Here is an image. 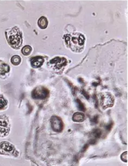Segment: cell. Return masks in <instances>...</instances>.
I'll return each instance as SVG.
<instances>
[{"instance_id":"1","label":"cell","mask_w":128,"mask_h":166,"mask_svg":"<svg viewBox=\"0 0 128 166\" xmlns=\"http://www.w3.org/2000/svg\"><path fill=\"white\" fill-rule=\"evenodd\" d=\"M64 38L68 47L75 53H80L83 50L85 38L80 33H73L64 35Z\"/></svg>"},{"instance_id":"2","label":"cell","mask_w":128,"mask_h":166,"mask_svg":"<svg viewBox=\"0 0 128 166\" xmlns=\"http://www.w3.org/2000/svg\"><path fill=\"white\" fill-rule=\"evenodd\" d=\"M6 38L9 45L13 48L19 49L21 46L22 43V33L18 27L6 31Z\"/></svg>"},{"instance_id":"3","label":"cell","mask_w":128,"mask_h":166,"mask_svg":"<svg viewBox=\"0 0 128 166\" xmlns=\"http://www.w3.org/2000/svg\"><path fill=\"white\" fill-rule=\"evenodd\" d=\"M98 101L100 106L102 109H106L108 107H112L114 99L113 96L110 93L107 92H104L100 93L98 95Z\"/></svg>"},{"instance_id":"4","label":"cell","mask_w":128,"mask_h":166,"mask_svg":"<svg viewBox=\"0 0 128 166\" xmlns=\"http://www.w3.org/2000/svg\"><path fill=\"white\" fill-rule=\"evenodd\" d=\"M0 154L17 156L19 155L15 147L10 142L4 141L0 144Z\"/></svg>"},{"instance_id":"5","label":"cell","mask_w":128,"mask_h":166,"mask_svg":"<svg viewBox=\"0 0 128 166\" xmlns=\"http://www.w3.org/2000/svg\"><path fill=\"white\" fill-rule=\"evenodd\" d=\"M10 124L8 118L5 115L0 116V137H4L9 134Z\"/></svg>"},{"instance_id":"6","label":"cell","mask_w":128,"mask_h":166,"mask_svg":"<svg viewBox=\"0 0 128 166\" xmlns=\"http://www.w3.org/2000/svg\"><path fill=\"white\" fill-rule=\"evenodd\" d=\"M49 95V91L47 88L42 86H37L33 90L31 96L35 99H44L47 98Z\"/></svg>"},{"instance_id":"7","label":"cell","mask_w":128,"mask_h":166,"mask_svg":"<svg viewBox=\"0 0 128 166\" xmlns=\"http://www.w3.org/2000/svg\"><path fill=\"white\" fill-rule=\"evenodd\" d=\"M52 129L57 132H61L63 129V123L61 119L57 116H53L50 119Z\"/></svg>"},{"instance_id":"8","label":"cell","mask_w":128,"mask_h":166,"mask_svg":"<svg viewBox=\"0 0 128 166\" xmlns=\"http://www.w3.org/2000/svg\"><path fill=\"white\" fill-rule=\"evenodd\" d=\"M67 59L63 57H57L50 61V64L56 69H60L67 65Z\"/></svg>"},{"instance_id":"9","label":"cell","mask_w":128,"mask_h":166,"mask_svg":"<svg viewBox=\"0 0 128 166\" xmlns=\"http://www.w3.org/2000/svg\"><path fill=\"white\" fill-rule=\"evenodd\" d=\"M44 61V60L43 57L41 56H36L33 57V58L31 59V64L33 68H39L43 65Z\"/></svg>"},{"instance_id":"10","label":"cell","mask_w":128,"mask_h":166,"mask_svg":"<svg viewBox=\"0 0 128 166\" xmlns=\"http://www.w3.org/2000/svg\"><path fill=\"white\" fill-rule=\"evenodd\" d=\"M9 65L3 61H0V76H3L9 72Z\"/></svg>"},{"instance_id":"11","label":"cell","mask_w":128,"mask_h":166,"mask_svg":"<svg viewBox=\"0 0 128 166\" xmlns=\"http://www.w3.org/2000/svg\"><path fill=\"white\" fill-rule=\"evenodd\" d=\"M85 115L80 112H76L72 116V120L75 122H82L85 120Z\"/></svg>"},{"instance_id":"12","label":"cell","mask_w":128,"mask_h":166,"mask_svg":"<svg viewBox=\"0 0 128 166\" xmlns=\"http://www.w3.org/2000/svg\"><path fill=\"white\" fill-rule=\"evenodd\" d=\"M39 26L41 29H46L48 26V20L45 17L42 16L38 21Z\"/></svg>"},{"instance_id":"13","label":"cell","mask_w":128,"mask_h":166,"mask_svg":"<svg viewBox=\"0 0 128 166\" xmlns=\"http://www.w3.org/2000/svg\"><path fill=\"white\" fill-rule=\"evenodd\" d=\"M21 61V58H20V56H17V55L14 56L13 57L11 58V63L13 64L14 65H18L19 64H20Z\"/></svg>"},{"instance_id":"14","label":"cell","mask_w":128,"mask_h":166,"mask_svg":"<svg viewBox=\"0 0 128 166\" xmlns=\"http://www.w3.org/2000/svg\"><path fill=\"white\" fill-rule=\"evenodd\" d=\"M31 51H32L31 47L29 45H26L22 48V53L23 55H24V56H28V55H30Z\"/></svg>"},{"instance_id":"15","label":"cell","mask_w":128,"mask_h":166,"mask_svg":"<svg viewBox=\"0 0 128 166\" xmlns=\"http://www.w3.org/2000/svg\"><path fill=\"white\" fill-rule=\"evenodd\" d=\"M7 105V101L5 100L2 95L0 94V109H4Z\"/></svg>"},{"instance_id":"16","label":"cell","mask_w":128,"mask_h":166,"mask_svg":"<svg viewBox=\"0 0 128 166\" xmlns=\"http://www.w3.org/2000/svg\"><path fill=\"white\" fill-rule=\"evenodd\" d=\"M121 159L122 160V161H123L124 162H127L128 161V152H124L121 155Z\"/></svg>"}]
</instances>
